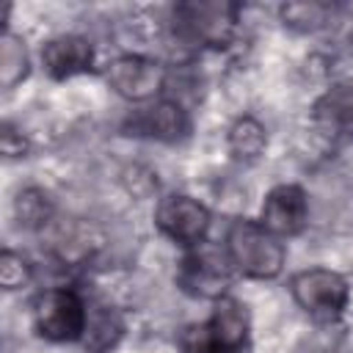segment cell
I'll use <instances>...</instances> for the list:
<instances>
[{"label":"cell","mask_w":353,"mask_h":353,"mask_svg":"<svg viewBox=\"0 0 353 353\" xmlns=\"http://www.w3.org/2000/svg\"><path fill=\"white\" fill-rule=\"evenodd\" d=\"M154 229L171 240L174 245H179L182 251L196 248L201 243L210 240V229H212V212L210 207L182 190H171L163 193L154 204Z\"/></svg>","instance_id":"obj_8"},{"label":"cell","mask_w":353,"mask_h":353,"mask_svg":"<svg viewBox=\"0 0 353 353\" xmlns=\"http://www.w3.org/2000/svg\"><path fill=\"white\" fill-rule=\"evenodd\" d=\"M182 353H248L251 312L232 292L218 298L207 320L188 323L176 339Z\"/></svg>","instance_id":"obj_2"},{"label":"cell","mask_w":353,"mask_h":353,"mask_svg":"<svg viewBox=\"0 0 353 353\" xmlns=\"http://www.w3.org/2000/svg\"><path fill=\"white\" fill-rule=\"evenodd\" d=\"M336 17H339V6L325 3V0H292V3L279 6V22L287 30L303 33V36L334 28Z\"/></svg>","instance_id":"obj_16"},{"label":"cell","mask_w":353,"mask_h":353,"mask_svg":"<svg viewBox=\"0 0 353 353\" xmlns=\"http://www.w3.org/2000/svg\"><path fill=\"white\" fill-rule=\"evenodd\" d=\"M36 279V265L30 262L28 254L17 248H3L0 251V287L6 292H17L30 287Z\"/></svg>","instance_id":"obj_19"},{"label":"cell","mask_w":353,"mask_h":353,"mask_svg":"<svg viewBox=\"0 0 353 353\" xmlns=\"http://www.w3.org/2000/svg\"><path fill=\"white\" fill-rule=\"evenodd\" d=\"M30 323L39 339L52 345H74L85 336L88 303L83 292L69 284L39 290L30 303Z\"/></svg>","instance_id":"obj_4"},{"label":"cell","mask_w":353,"mask_h":353,"mask_svg":"<svg viewBox=\"0 0 353 353\" xmlns=\"http://www.w3.org/2000/svg\"><path fill=\"white\" fill-rule=\"evenodd\" d=\"M119 185L132 201H154L160 199V174L149 163L132 160L119 171Z\"/></svg>","instance_id":"obj_18"},{"label":"cell","mask_w":353,"mask_h":353,"mask_svg":"<svg viewBox=\"0 0 353 353\" xmlns=\"http://www.w3.org/2000/svg\"><path fill=\"white\" fill-rule=\"evenodd\" d=\"M124 334H127L124 314L110 303H94L88 306V325L80 345L88 353H113L124 339Z\"/></svg>","instance_id":"obj_15"},{"label":"cell","mask_w":353,"mask_h":353,"mask_svg":"<svg viewBox=\"0 0 353 353\" xmlns=\"http://www.w3.org/2000/svg\"><path fill=\"white\" fill-rule=\"evenodd\" d=\"M168 77H171L168 63L146 52H119L102 66L105 85L119 99L138 108L165 97Z\"/></svg>","instance_id":"obj_6"},{"label":"cell","mask_w":353,"mask_h":353,"mask_svg":"<svg viewBox=\"0 0 353 353\" xmlns=\"http://www.w3.org/2000/svg\"><path fill=\"white\" fill-rule=\"evenodd\" d=\"M221 245L232 270L243 279L276 281L287 268V243L268 232L256 218H232Z\"/></svg>","instance_id":"obj_1"},{"label":"cell","mask_w":353,"mask_h":353,"mask_svg":"<svg viewBox=\"0 0 353 353\" xmlns=\"http://www.w3.org/2000/svg\"><path fill=\"white\" fill-rule=\"evenodd\" d=\"M33 72V58L22 33L3 28L0 33V85L3 91H14Z\"/></svg>","instance_id":"obj_17"},{"label":"cell","mask_w":353,"mask_h":353,"mask_svg":"<svg viewBox=\"0 0 353 353\" xmlns=\"http://www.w3.org/2000/svg\"><path fill=\"white\" fill-rule=\"evenodd\" d=\"M232 276H234V270L226 259L223 245L218 248L210 240L196 248L182 251L179 265L174 270L176 287L185 295H190L196 301H207V303H215L218 298L229 295Z\"/></svg>","instance_id":"obj_7"},{"label":"cell","mask_w":353,"mask_h":353,"mask_svg":"<svg viewBox=\"0 0 353 353\" xmlns=\"http://www.w3.org/2000/svg\"><path fill=\"white\" fill-rule=\"evenodd\" d=\"M223 143H226V152L234 163L248 165V163H256L268 152L270 135H268L265 121H259L254 113H240L229 121Z\"/></svg>","instance_id":"obj_13"},{"label":"cell","mask_w":353,"mask_h":353,"mask_svg":"<svg viewBox=\"0 0 353 353\" xmlns=\"http://www.w3.org/2000/svg\"><path fill=\"white\" fill-rule=\"evenodd\" d=\"M121 130H124V135H132V138L154 141L163 146H176L190 138L193 116L182 99L165 94V97L132 110Z\"/></svg>","instance_id":"obj_9"},{"label":"cell","mask_w":353,"mask_h":353,"mask_svg":"<svg viewBox=\"0 0 353 353\" xmlns=\"http://www.w3.org/2000/svg\"><path fill=\"white\" fill-rule=\"evenodd\" d=\"M292 303L314 323H336L350 303V281L334 268H303L295 270L287 281Z\"/></svg>","instance_id":"obj_5"},{"label":"cell","mask_w":353,"mask_h":353,"mask_svg":"<svg viewBox=\"0 0 353 353\" xmlns=\"http://www.w3.org/2000/svg\"><path fill=\"white\" fill-rule=\"evenodd\" d=\"M0 149L8 160H22L30 154V138L22 132V127H17L14 121H3L0 130Z\"/></svg>","instance_id":"obj_20"},{"label":"cell","mask_w":353,"mask_h":353,"mask_svg":"<svg viewBox=\"0 0 353 353\" xmlns=\"http://www.w3.org/2000/svg\"><path fill=\"white\" fill-rule=\"evenodd\" d=\"M168 28L182 47L226 50L240 30V6L229 0H188L176 3Z\"/></svg>","instance_id":"obj_3"},{"label":"cell","mask_w":353,"mask_h":353,"mask_svg":"<svg viewBox=\"0 0 353 353\" xmlns=\"http://www.w3.org/2000/svg\"><path fill=\"white\" fill-rule=\"evenodd\" d=\"M55 199L41 185H22L11 199V218L22 232H41L55 218Z\"/></svg>","instance_id":"obj_14"},{"label":"cell","mask_w":353,"mask_h":353,"mask_svg":"<svg viewBox=\"0 0 353 353\" xmlns=\"http://www.w3.org/2000/svg\"><path fill=\"white\" fill-rule=\"evenodd\" d=\"M39 63L50 80L66 83L97 72V50L83 33H55L41 44Z\"/></svg>","instance_id":"obj_11"},{"label":"cell","mask_w":353,"mask_h":353,"mask_svg":"<svg viewBox=\"0 0 353 353\" xmlns=\"http://www.w3.org/2000/svg\"><path fill=\"white\" fill-rule=\"evenodd\" d=\"M309 193L298 182H279L265 193L256 221L287 243L309 226Z\"/></svg>","instance_id":"obj_10"},{"label":"cell","mask_w":353,"mask_h":353,"mask_svg":"<svg viewBox=\"0 0 353 353\" xmlns=\"http://www.w3.org/2000/svg\"><path fill=\"white\" fill-rule=\"evenodd\" d=\"M312 127L331 146L353 138V83H334L314 99Z\"/></svg>","instance_id":"obj_12"}]
</instances>
